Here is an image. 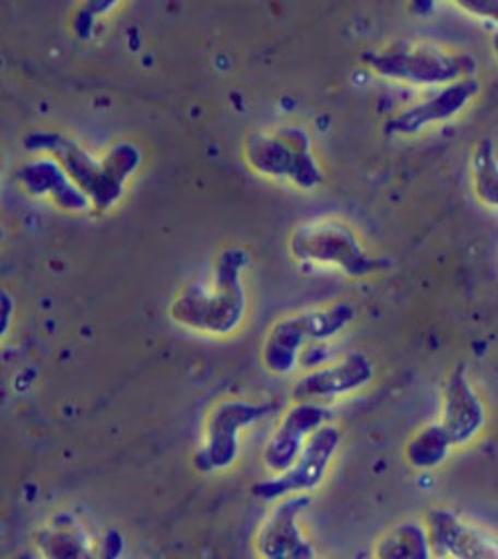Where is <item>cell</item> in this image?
<instances>
[{
  "instance_id": "1",
  "label": "cell",
  "mask_w": 498,
  "mask_h": 559,
  "mask_svg": "<svg viewBox=\"0 0 498 559\" xmlns=\"http://www.w3.org/2000/svg\"><path fill=\"white\" fill-rule=\"evenodd\" d=\"M249 255L244 247H227L214 263L212 280L178 293L171 301L174 323L210 335H232L248 311V293L241 280Z\"/></svg>"
},
{
  "instance_id": "2",
  "label": "cell",
  "mask_w": 498,
  "mask_h": 559,
  "mask_svg": "<svg viewBox=\"0 0 498 559\" xmlns=\"http://www.w3.org/2000/svg\"><path fill=\"white\" fill-rule=\"evenodd\" d=\"M31 152H48L70 179L91 198L96 212H108L124 195L126 181L142 164V152L130 142L110 147L103 157H92L84 147L60 132H33L24 138Z\"/></svg>"
},
{
  "instance_id": "3",
  "label": "cell",
  "mask_w": 498,
  "mask_h": 559,
  "mask_svg": "<svg viewBox=\"0 0 498 559\" xmlns=\"http://www.w3.org/2000/svg\"><path fill=\"white\" fill-rule=\"evenodd\" d=\"M361 62L383 79L415 86H449L459 80L475 79V57L432 45L387 46L363 52Z\"/></svg>"
},
{
  "instance_id": "4",
  "label": "cell",
  "mask_w": 498,
  "mask_h": 559,
  "mask_svg": "<svg viewBox=\"0 0 498 559\" xmlns=\"http://www.w3.org/2000/svg\"><path fill=\"white\" fill-rule=\"evenodd\" d=\"M289 253L299 263L333 265L352 280H365L389 267V259L371 255L352 225L340 219L299 225L289 237Z\"/></svg>"
},
{
  "instance_id": "5",
  "label": "cell",
  "mask_w": 498,
  "mask_h": 559,
  "mask_svg": "<svg viewBox=\"0 0 498 559\" xmlns=\"http://www.w3.org/2000/svg\"><path fill=\"white\" fill-rule=\"evenodd\" d=\"M355 319L347 302H335L323 309L284 317L273 324L261 348V362L272 374H287L295 369L304 348L316 347L340 335Z\"/></svg>"
},
{
  "instance_id": "6",
  "label": "cell",
  "mask_w": 498,
  "mask_h": 559,
  "mask_svg": "<svg viewBox=\"0 0 498 559\" xmlns=\"http://www.w3.org/2000/svg\"><path fill=\"white\" fill-rule=\"evenodd\" d=\"M244 157L253 171L285 179L299 190H316L323 183V171L313 156L309 134L297 126L249 135Z\"/></svg>"
},
{
  "instance_id": "7",
  "label": "cell",
  "mask_w": 498,
  "mask_h": 559,
  "mask_svg": "<svg viewBox=\"0 0 498 559\" xmlns=\"http://www.w3.org/2000/svg\"><path fill=\"white\" fill-rule=\"evenodd\" d=\"M340 444V428L331 425L319 426L318 430L307 438L306 447L289 466V471L275 476L273 480L256 484L251 492L263 502L284 500L295 493L316 492L325 480Z\"/></svg>"
},
{
  "instance_id": "8",
  "label": "cell",
  "mask_w": 498,
  "mask_h": 559,
  "mask_svg": "<svg viewBox=\"0 0 498 559\" xmlns=\"http://www.w3.org/2000/svg\"><path fill=\"white\" fill-rule=\"evenodd\" d=\"M270 404L224 401L208 416L204 448L195 456L202 472H222L234 466L239 456V432L270 413Z\"/></svg>"
},
{
  "instance_id": "9",
  "label": "cell",
  "mask_w": 498,
  "mask_h": 559,
  "mask_svg": "<svg viewBox=\"0 0 498 559\" xmlns=\"http://www.w3.org/2000/svg\"><path fill=\"white\" fill-rule=\"evenodd\" d=\"M430 556L437 559H498V539L463 518L432 508L425 515Z\"/></svg>"
},
{
  "instance_id": "10",
  "label": "cell",
  "mask_w": 498,
  "mask_h": 559,
  "mask_svg": "<svg viewBox=\"0 0 498 559\" xmlns=\"http://www.w3.org/2000/svg\"><path fill=\"white\" fill-rule=\"evenodd\" d=\"M374 362L363 353H349L333 365L309 370L294 386L295 403H333L335 399L361 391L374 381Z\"/></svg>"
},
{
  "instance_id": "11",
  "label": "cell",
  "mask_w": 498,
  "mask_h": 559,
  "mask_svg": "<svg viewBox=\"0 0 498 559\" xmlns=\"http://www.w3.org/2000/svg\"><path fill=\"white\" fill-rule=\"evenodd\" d=\"M478 92L481 82L476 79L459 80L454 84L442 86L429 98L391 116L386 122V134L415 135L435 123L449 122L456 114L463 112Z\"/></svg>"
},
{
  "instance_id": "12",
  "label": "cell",
  "mask_w": 498,
  "mask_h": 559,
  "mask_svg": "<svg viewBox=\"0 0 498 559\" xmlns=\"http://www.w3.org/2000/svg\"><path fill=\"white\" fill-rule=\"evenodd\" d=\"M309 506L306 493L287 496L261 526L256 549L265 559H313L316 548L307 542L299 514Z\"/></svg>"
},
{
  "instance_id": "13",
  "label": "cell",
  "mask_w": 498,
  "mask_h": 559,
  "mask_svg": "<svg viewBox=\"0 0 498 559\" xmlns=\"http://www.w3.org/2000/svg\"><path fill=\"white\" fill-rule=\"evenodd\" d=\"M441 425L453 447L473 442L487 425V408L463 365L451 370L442 389Z\"/></svg>"
},
{
  "instance_id": "14",
  "label": "cell",
  "mask_w": 498,
  "mask_h": 559,
  "mask_svg": "<svg viewBox=\"0 0 498 559\" xmlns=\"http://www.w3.org/2000/svg\"><path fill=\"white\" fill-rule=\"evenodd\" d=\"M329 411L325 404L295 403L275 428L268 447L263 448V464L275 476L289 471L295 459L301 454L307 438L319 426L328 425Z\"/></svg>"
},
{
  "instance_id": "15",
  "label": "cell",
  "mask_w": 498,
  "mask_h": 559,
  "mask_svg": "<svg viewBox=\"0 0 498 559\" xmlns=\"http://www.w3.org/2000/svg\"><path fill=\"white\" fill-rule=\"evenodd\" d=\"M16 179L33 198H46L62 212L82 213L92 205L91 198L70 179L55 157L24 164L23 168H19Z\"/></svg>"
},
{
  "instance_id": "16",
  "label": "cell",
  "mask_w": 498,
  "mask_h": 559,
  "mask_svg": "<svg viewBox=\"0 0 498 559\" xmlns=\"http://www.w3.org/2000/svg\"><path fill=\"white\" fill-rule=\"evenodd\" d=\"M377 559H430L429 536L425 524L405 522L379 537L375 546Z\"/></svg>"
},
{
  "instance_id": "17",
  "label": "cell",
  "mask_w": 498,
  "mask_h": 559,
  "mask_svg": "<svg viewBox=\"0 0 498 559\" xmlns=\"http://www.w3.org/2000/svg\"><path fill=\"white\" fill-rule=\"evenodd\" d=\"M453 448L451 438L441 423L427 425L420 428L415 437L411 438L405 447L403 456L407 460L408 466L415 471H430L441 466Z\"/></svg>"
},
{
  "instance_id": "18",
  "label": "cell",
  "mask_w": 498,
  "mask_h": 559,
  "mask_svg": "<svg viewBox=\"0 0 498 559\" xmlns=\"http://www.w3.org/2000/svg\"><path fill=\"white\" fill-rule=\"evenodd\" d=\"M471 181L476 200L498 210V157L490 140L478 142L471 157Z\"/></svg>"
},
{
  "instance_id": "19",
  "label": "cell",
  "mask_w": 498,
  "mask_h": 559,
  "mask_svg": "<svg viewBox=\"0 0 498 559\" xmlns=\"http://www.w3.org/2000/svg\"><path fill=\"white\" fill-rule=\"evenodd\" d=\"M38 548L45 551L46 558L74 559L91 556L84 534L70 526H57L38 534Z\"/></svg>"
},
{
  "instance_id": "20",
  "label": "cell",
  "mask_w": 498,
  "mask_h": 559,
  "mask_svg": "<svg viewBox=\"0 0 498 559\" xmlns=\"http://www.w3.org/2000/svg\"><path fill=\"white\" fill-rule=\"evenodd\" d=\"M454 4L473 16L498 24V0H456Z\"/></svg>"
},
{
  "instance_id": "21",
  "label": "cell",
  "mask_w": 498,
  "mask_h": 559,
  "mask_svg": "<svg viewBox=\"0 0 498 559\" xmlns=\"http://www.w3.org/2000/svg\"><path fill=\"white\" fill-rule=\"evenodd\" d=\"M490 46H493V52H495V58H497L498 62V31L493 34V38H490Z\"/></svg>"
}]
</instances>
